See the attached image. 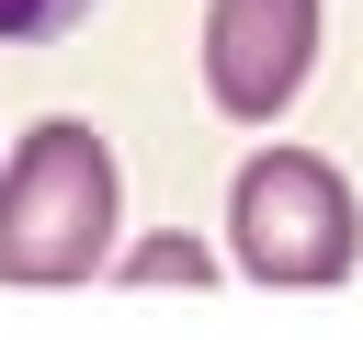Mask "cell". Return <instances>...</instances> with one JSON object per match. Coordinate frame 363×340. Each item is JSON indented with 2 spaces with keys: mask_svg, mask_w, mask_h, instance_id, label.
I'll return each mask as SVG.
<instances>
[{
  "mask_svg": "<svg viewBox=\"0 0 363 340\" xmlns=\"http://www.w3.org/2000/svg\"><path fill=\"white\" fill-rule=\"evenodd\" d=\"M113 215H125V181H113V147L57 113L11 147L0 170V283H79L113 261Z\"/></svg>",
  "mask_w": 363,
  "mask_h": 340,
  "instance_id": "obj_1",
  "label": "cell"
},
{
  "mask_svg": "<svg viewBox=\"0 0 363 340\" xmlns=\"http://www.w3.org/2000/svg\"><path fill=\"white\" fill-rule=\"evenodd\" d=\"M352 249H363V215L318 147H261L227 181V261L250 283H340Z\"/></svg>",
  "mask_w": 363,
  "mask_h": 340,
  "instance_id": "obj_2",
  "label": "cell"
},
{
  "mask_svg": "<svg viewBox=\"0 0 363 340\" xmlns=\"http://www.w3.org/2000/svg\"><path fill=\"white\" fill-rule=\"evenodd\" d=\"M318 68V0H204V91L227 125H272Z\"/></svg>",
  "mask_w": 363,
  "mask_h": 340,
  "instance_id": "obj_3",
  "label": "cell"
},
{
  "mask_svg": "<svg viewBox=\"0 0 363 340\" xmlns=\"http://www.w3.org/2000/svg\"><path fill=\"white\" fill-rule=\"evenodd\" d=\"M68 23H91V0H0V45H45Z\"/></svg>",
  "mask_w": 363,
  "mask_h": 340,
  "instance_id": "obj_4",
  "label": "cell"
},
{
  "mask_svg": "<svg viewBox=\"0 0 363 340\" xmlns=\"http://www.w3.org/2000/svg\"><path fill=\"white\" fill-rule=\"evenodd\" d=\"M136 272H147V283H159V272H182V283H204V249H193V238H159V249H136Z\"/></svg>",
  "mask_w": 363,
  "mask_h": 340,
  "instance_id": "obj_5",
  "label": "cell"
}]
</instances>
